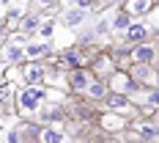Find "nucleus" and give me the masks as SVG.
<instances>
[{"label": "nucleus", "mask_w": 159, "mask_h": 143, "mask_svg": "<svg viewBox=\"0 0 159 143\" xmlns=\"http://www.w3.org/2000/svg\"><path fill=\"white\" fill-rule=\"evenodd\" d=\"M143 36H145V31H143V28H134V31H129V39H134V41H140Z\"/></svg>", "instance_id": "1"}, {"label": "nucleus", "mask_w": 159, "mask_h": 143, "mask_svg": "<svg viewBox=\"0 0 159 143\" xmlns=\"http://www.w3.org/2000/svg\"><path fill=\"white\" fill-rule=\"evenodd\" d=\"M137 58H140V61H148V58H151V50H148V47H140V50H137Z\"/></svg>", "instance_id": "2"}]
</instances>
